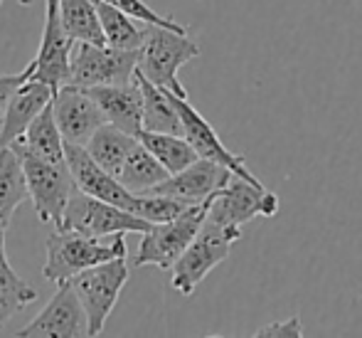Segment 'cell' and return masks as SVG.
Masks as SVG:
<instances>
[{"label": "cell", "instance_id": "cell-1", "mask_svg": "<svg viewBox=\"0 0 362 338\" xmlns=\"http://www.w3.org/2000/svg\"><path fill=\"white\" fill-rule=\"evenodd\" d=\"M47 259H45L42 276L52 284L72 281L84 269L96 267L116 257H129L124 235H114L111 242H101L99 237H89L76 230L57 227L47 237Z\"/></svg>", "mask_w": 362, "mask_h": 338}, {"label": "cell", "instance_id": "cell-2", "mask_svg": "<svg viewBox=\"0 0 362 338\" xmlns=\"http://www.w3.org/2000/svg\"><path fill=\"white\" fill-rule=\"evenodd\" d=\"M15 153L23 161L25 181H28L30 201L35 205V215L42 225L54 222V227H62L64 210L72 201L76 183L69 171L67 161H47L37 156L30 148H25L20 141L10 143Z\"/></svg>", "mask_w": 362, "mask_h": 338}, {"label": "cell", "instance_id": "cell-3", "mask_svg": "<svg viewBox=\"0 0 362 338\" xmlns=\"http://www.w3.org/2000/svg\"><path fill=\"white\" fill-rule=\"evenodd\" d=\"M200 55V45L180 30L146 25L144 43L139 47V72L153 84L170 89L177 96H187V89L177 79V69Z\"/></svg>", "mask_w": 362, "mask_h": 338}, {"label": "cell", "instance_id": "cell-4", "mask_svg": "<svg viewBox=\"0 0 362 338\" xmlns=\"http://www.w3.org/2000/svg\"><path fill=\"white\" fill-rule=\"evenodd\" d=\"M239 240H242V227H227V225L205 220V225L200 227L197 237L190 242V247L173 264L170 286L175 291H180L182 296H192L197 284L217 264H222L229 257V249Z\"/></svg>", "mask_w": 362, "mask_h": 338}, {"label": "cell", "instance_id": "cell-5", "mask_svg": "<svg viewBox=\"0 0 362 338\" xmlns=\"http://www.w3.org/2000/svg\"><path fill=\"white\" fill-rule=\"evenodd\" d=\"M207 210H210V201L195 203L185 213L177 215V218L153 225L148 232H144V240L139 244V254L134 257V267L153 264V267L160 269H173V264L190 247V242L197 237L200 227L205 225Z\"/></svg>", "mask_w": 362, "mask_h": 338}, {"label": "cell", "instance_id": "cell-6", "mask_svg": "<svg viewBox=\"0 0 362 338\" xmlns=\"http://www.w3.org/2000/svg\"><path fill=\"white\" fill-rule=\"evenodd\" d=\"M153 222L119 208L114 203H106L101 198H94L89 193L76 188L67 210H64L62 230H76L89 237H114L126 232H148Z\"/></svg>", "mask_w": 362, "mask_h": 338}, {"label": "cell", "instance_id": "cell-7", "mask_svg": "<svg viewBox=\"0 0 362 338\" xmlns=\"http://www.w3.org/2000/svg\"><path fill=\"white\" fill-rule=\"evenodd\" d=\"M129 259L116 257L84 269L72 279L74 291L79 294L89 316V336H99L104 331L121 291L129 284Z\"/></svg>", "mask_w": 362, "mask_h": 338}, {"label": "cell", "instance_id": "cell-8", "mask_svg": "<svg viewBox=\"0 0 362 338\" xmlns=\"http://www.w3.org/2000/svg\"><path fill=\"white\" fill-rule=\"evenodd\" d=\"M72 55L74 38L62 23L59 0H45V28L40 50L35 60L28 64L30 79L45 81L57 94L62 86L72 81Z\"/></svg>", "mask_w": 362, "mask_h": 338}, {"label": "cell", "instance_id": "cell-9", "mask_svg": "<svg viewBox=\"0 0 362 338\" xmlns=\"http://www.w3.org/2000/svg\"><path fill=\"white\" fill-rule=\"evenodd\" d=\"M281 210V201L276 193L267 191L264 186L244 181L242 176H232L229 183L210 198L207 220L227 227H242L254 218H274Z\"/></svg>", "mask_w": 362, "mask_h": 338}, {"label": "cell", "instance_id": "cell-10", "mask_svg": "<svg viewBox=\"0 0 362 338\" xmlns=\"http://www.w3.org/2000/svg\"><path fill=\"white\" fill-rule=\"evenodd\" d=\"M139 69V50L79 43L72 55V81L76 86L129 84Z\"/></svg>", "mask_w": 362, "mask_h": 338}, {"label": "cell", "instance_id": "cell-11", "mask_svg": "<svg viewBox=\"0 0 362 338\" xmlns=\"http://www.w3.org/2000/svg\"><path fill=\"white\" fill-rule=\"evenodd\" d=\"M20 338L30 336H62V338H84L89 336V316L74 291L72 281L57 284L54 296L42 311L18 331Z\"/></svg>", "mask_w": 362, "mask_h": 338}, {"label": "cell", "instance_id": "cell-12", "mask_svg": "<svg viewBox=\"0 0 362 338\" xmlns=\"http://www.w3.org/2000/svg\"><path fill=\"white\" fill-rule=\"evenodd\" d=\"M170 99H173V104H175L177 114H180L182 136L192 143V148L197 151V156L222 163V166H227L234 176H242L244 181L254 183V186H262V181H259V178L247 168L244 156H239V153L229 151V148L224 146L222 138L217 136V131L212 129V124L190 104V101H187V96H177L170 91Z\"/></svg>", "mask_w": 362, "mask_h": 338}, {"label": "cell", "instance_id": "cell-13", "mask_svg": "<svg viewBox=\"0 0 362 338\" xmlns=\"http://www.w3.org/2000/svg\"><path fill=\"white\" fill-rule=\"evenodd\" d=\"M52 109L64 143L86 146L91 136L106 124V116L96 99L84 86L67 84L52 96Z\"/></svg>", "mask_w": 362, "mask_h": 338}, {"label": "cell", "instance_id": "cell-14", "mask_svg": "<svg viewBox=\"0 0 362 338\" xmlns=\"http://www.w3.org/2000/svg\"><path fill=\"white\" fill-rule=\"evenodd\" d=\"M234 173L227 166L210 158H197L195 163H190L187 168H182L180 173H173L168 176L163 183H158L153 191L148 193H158V196H170L177 201L195 205V203H205L215 196L217 191H222L229 183Z\"/></svg>", "mask_w": 362, "mask_h": 338}, {"label": "cell", "instance_id": "cell-15", "mask_svg": "<svg viewBox=\"0 0 362 338\" xmlns=\"http://www.w3.org/2000/svg\"><path fill=\"white\" fill-rule=\"evenodd\" d=\"M64 156H67L69 171H72L74 183L79 191L134 213L136 201H139V193H131L126 186H121L104 166H99V163L94 161V156L86 151V146L64 143Z\"/></svg>", "mask_w": 362, "mask_h": 338}, {"label": "cell", "instance_id": "cell-16", "mask_svg": "<svg viewBox=\"0 0 362 338\" xmlns=\"http://www.w3.org/2000/svg\"><path fill=\"white\" fill-rule=\"evenodd\" d=\"M96 104L101 106L106 116V124H114L129 134L139 136L144 131V91L139 79L129 84H104V86H86Z\"/></svg>", "mask_w": 362, "mask_h": 338}, {"label": "cell", "instance_id": "cell-17", "mask_svg": "<svg viewBox=\"0 0 362 338\" xmlns=\"http://www.w3.org/2000/svg\"><path fill=\"white\" fill-rule=\"evenodd\" d=\"M52 96H54V91L49 89L45 81H37V79L25 81L13 94V99L8 101V109H5V114H3L0 148L10 146L13 141L23 138L25 131L30 129V124L40 116V111L52 104Z\"/></svg>", "mask_w": 362, "mask_h": 338}, {"label": "cell", "instance_id": "cell-18", "mask_svg": "<svg viewBox=\"0 0 362 338\" xmlns=\"http://www.w3.org/2000/svg\"><path fill=\"white\" fill-rule=\"evenodd\" d=\"M136 79L144 91V129L160 131V134H182V121L170 99V89L153 84L139 69H136Z\"/></svg>", "mask_w": 362, "mask_h": 338}, {"label": "cell", "instance_id": "cell-19", "mask_svg": "<svg viewBox=\"0 0 362 338\" xmlns=\"http://www.w3.org/2000/svg\"><path fill=\"white\" fill-rule=\"evenodd\" d=\"M25 198H30V191L23 161L13 148L3 146L0 148V230L10 227V220Z\"/></svg>", "mask_w": 362, "mask_h": 338}, {"label": "cell", "instance_id": "cell-20", "mask_svg": "<svg viewBox=\"0 0 362 338\" xmlns=\"http://www.w3.org/2000/svg\"><path fill=\"white\" fill-rule=\"evenodd\" d=\"M168 176H170L168 168L163 166V163L158 161L151 151H148V148L144 146V141L139 138L136 146L131 148V153L126 156V161H124V166H121L116 181H119L121 186L129 188L131 193H148V191H153L158 183L165 181Z\"/></svg>", "mask_w": 362, "mask_h": 338}, {"label": "cell", "instance_id": "cell-21", "mask_svg": "<svg viewBox=\"0 0 362 338\" xmlns=\"http://www.w3.org/2000/svg\"><path fill=\"white\" fill-rule=\"evenodd\" d=\"M33 301H37V289L10 267L8 252H5V230H0V329Z\"/></svg>", "mask_w": 362, "mask_h": 338}, {"label": "cell", "instance_id": "cell-22", "mask_svg": "<svg viewBox=\"0 0 362 338\" xmlns=\"http://www.w3.org/2000/svg\"><path fill=\"white\" fill-rule=\"evenodd\" d=\"M136 141H139V136L129 134V131L119 129V126H114V124H104L91 136V141L86 143V151L94 156V161L99 163V166H104L106 171L116 178L121 166H124L126 156H129L131 148L136 146Z\"/></svg>", "mask_w": 362, "mask_h": 338}, {"label": "cell", "instance_id": "cell-23", "mask_svg": "<svg viewBox=\"0 0 362 338\" xmlns=\"http://www.w3.org/2000/svg\"><path fill=\"white\" fill-rule=\"evenodd\" d=\"M62 23L76 43L109 45L94 0H59Z\"/></svg>", "mask_w": 362, "mask_h": 338}, {"label": "cell", "instance_id": "cell-24", "mask_svg": "<svg viewBox=\"0 0 362 338\" xmlns=\"http://www.w3.org/2000/svg\"><path fill=\"white\" fill-rule=\"evenodd\" d=\"M139 138L144 141V146L163 166L168 168V173H180L182 168H187L190 163H195L197 151L192 148V143L187 141L182 134H160V131H141Z\"/></svg>", "mask_w": 362, "mask_h": 338}, {"label": "cell", "instance_id": "cell-25", "mask_svg": "<svg viewBox=\"0 0 362 338\" xmlns=\"http://www.w3.org/2000/svg\"><path fill=\"white\" fill-rule=\"evenodd\" d=\"M18 141L33 153L47 158V161H67V156H64V136L57 126V119H54L52 104L40 111V116L30 124L25 136L18 138Z\"/></svg>", "mask_w": 362, "mask_h": 338}, {"label": "cell", "instance_id": "cell-26", "mask_svg": "<svg viewBox=\"0 0 362 338\" xmlns=\"http://www.w3.org/2000/svg\"><path fill=\"white\" fill-rule=\"evenodd\" d=\"M94 3H96V10H99L101 28H104V35L111 47L139 50L141 43H144V28L136 25V18H131V15L124 13L121 8L101 3V0H94Z\"/></svg>", "mask_w": 362, "mask_h": 338}, {"label": "cell", "instance_id": "cell-27", "mask_svg": "<svg viewBox=\"0 0 362 338\" xmlns=\"http://www.w3.org/2000/svg\"><path fill=\"white\" fill-rule=\"evenodd\" d=\"M101 3H109V5H114V8H121L124 13H129L131 18L141 20L144 25H163V28H170V30H180V33H187L185 25L175 23V20L168 18V15L156 13V10H153L151 5H146V0H101Z\"/></svg>", "mask_w": 362, "mask_h": 338}, {"label": "cell", "instance_id": "cell-28", "mask_svg": "<svg viewBox=\"0 0 362 338\" xmlns=\"http://www.w3.org/2000/svg\"><path fill=\"white\" fill-rule=\"evenodd\" d=\"M254 336H288V338H300L303 336V324L298 316H291L286 321H274L262 329L254 331Z\"/></svg>", "mask_w": 362, "mask_h": 338}, {"label": "cell", "instance_id": "cell-29", "mask_svg": "<svg viewBox=\"0 0 362 338\" xmlns=\"http://www.w3.org/2000/svg\"><path fill=\"white\" fill-rule=\"evenodd\" d=\"M30 79V69L25 67L18 74H0V114H5L8 101L13 99V94Z\"/></svg>", "mask_w": 362, "mask_h": 338}, {"label": "cell", "instance_id": "cell-30", "mask_svg": "<svg viewBox=\"0 0 362 338\" xmlns=\"http://www.w3.org/2000/svg\"><path fill=\"white\" fill-rule=\"evenodd\" d=\"M3 3H5V0H0V5H3ZM15 3H18V5H23V8H28V5L33 3V0H15Z\"/></svg>", "mask_w": 362, "mask_h": 338}, {"label": "cell", "instance_id": "cell-31", "mask_svg": "<svg viewBox=\"0 0 362 338\" xmlns=\"http://www.w3.org/2000/svg\"><path fill=\"white\" fill-rule=\"evenodd\" d=\"M0 131H3V119H0Z\"/></svg>", "mask_w": 362, "mask_h": 338}]
</instances>
